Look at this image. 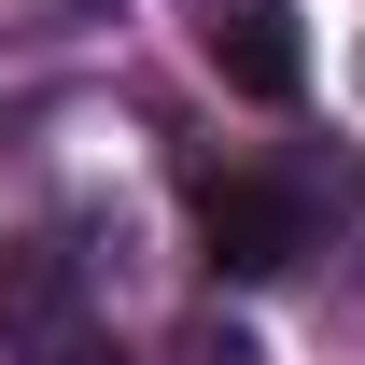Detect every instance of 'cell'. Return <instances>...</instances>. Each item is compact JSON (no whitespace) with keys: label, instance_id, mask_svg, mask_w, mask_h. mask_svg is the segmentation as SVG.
Wrapping results in <instances>:
<instances>
[{"label":"cell","instance_id":"cell-1","mask_svg":"<svg viewBox=\"0 0 365 365\" xmlns=\"http://www.w3.org/2000/svg\"><path fill=\"white\" fill-rule=\"evenodd\" d=\"M0 351L14 365H85V253L56 225L0 239Z\"/></svg>","mask_w":365,"mask_h":365},{"label":"cell","instance_id":"cell-4","mask_svg":"<svg viewBox=\"0 0 365 365\" xmlns=\"http://www.w3.org/2000/svg\"><path fill=\"white\" fill-rule=\"evenodd\" d=\"M169 365H267V351H253L239 323H182V337H169Z\"/></svg>","mask_w":365,"mask_h":365},{"label":"cell","instance_id":"cell-5","mask_svg":"<svg viewBox=\"0 0 365 365\" xmlns=\"http://www.w3.org/2000/svg\"><path fill=\"white\" fill-rule=\"evenodd\" d=\"M56 14H98V0H56Z\"/></svg>","mask_w":365,"mask_h":365},{"label":"cell","instance_id":"cell-2","mask_svg":"<svg viewBox=\"0 0 365 365\" xmlns=\"http://www.w3.org/2000/svg\"><path fill=\"white\" fill-rule=\"evenodd\" d=\"M309 253V197L295 182H211V267L225 281H267Z\"/></svg>","mask_w":365,"mask_h":365},{"label":"cell","instance_id":"cell-3","mask_svg":"<svg viewBox=\"0 0 365 365\" xmlns=\"http://www.w3.org/2000/svg\"><path fill=\"white\" fill-rule=\"evenodd\" d=\"M197 29H211V71H225L239 98H295V85H309V43H295L281 0H211Z\"/></svg>","mask_w":365,"mask_h":365}]
</instances>
